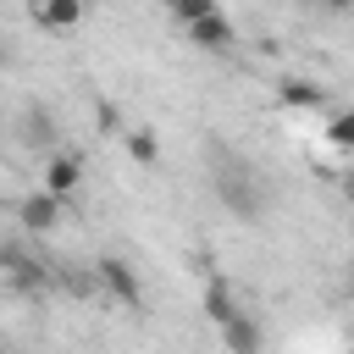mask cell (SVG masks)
<instances>
[{"label":"cell","mask_w":354,"mask_h":354,"mask_svg":"<svg viewBox=\"0 0 354 354\" xmlns=\"http://www.w3.org/2000/svg\"><path fill=\"white\" fill-rule=\"evenodd\" d=\"M210 183H216V199H221V205H227L238 221H254V216L266 210L260 183H254V177H249V171H243L232 155H221V160H216V177H210Z\"/></svg>","instance_id":"6da1fadb"},{"label":"cell","mask_w":354,"mask_h":354,"mask_svg":"<svg viewBox=\"0 0 354 354\" xmlns=\"http://www.w3.org/2000/svg\"><path fill=\"white\" fill-rule=\"evenodd\" d=\"M94 271H100V282L111 288V299H122V304H133V310L144 304V282L133 277V266H127V260H116V254H105V260H100Z\"/></svg>","instance_id":"7a4b0ae2"},{"label":"cell","mask_w":354,"mask_h":354,"mask_svg":"<svg viewBox=\"0 0 354 354\" xmlns=\"http://www.w3.org/2000/svg\"><path fill=\"white\" fill-rule=\"evenodd\" d=\"M83 188V160L77 155H50L44 160V194L50 199H72Z\"/></svg>","instance_id":"3957f363"},{"label":"cell","mask_w":354,"mask_h":354,"mask_svg":"<svg viewBox=\"0 0 354 354\" xmlns=\"http://www.w3.org/2000/svg\"><path fill=\"white\" fill-rule=\"evenodd\" d=\"M17 221H22L28 232H50V227H61V199H50V194L39 188V194H28V199L17 205Z\"/></svg>","instance_id":"277c9868"},{"label":"cell","mask_w":354,"mask_h":354,"mask_svg":"<svg viewBox=\"0 0 354 354\" xmlns=\"http://www.w3.org/2000/svg\"><path fill=\"white\" fill-rule=\"evenodd\" d=\"M221 343H227V354H260L266 348V332H260V321L254 315H232L227 326H221Z\"/></svg>","instance_id":"5b68a950"},{"label":"cell","mask_w":354,"mask_h":354,"mask_svg":"<svg viewBox=\"0 0 354 354\" xmlns=\"http://www.w3.org/2000/svg\"><path fill=\"white\" fill-rule=\"evenodd\" d=\"M28 17H33V28H44V33H66V28L83 22V6H77V0H50V6H33Z\"/></svg>","instance_id":"8992f818"},{"label":"cell","mask_w":354,"mask_h":354,"mask_svg":"<svg viewBox=\"0 0 354 354\" xmlns=\"http://www.w3.org/2000/svg\"><path fill=\"white\" fill-rule=\"evenodd\" d=\"M188 44H199V50H227V44H232V22H227L221 11H210V17H199V22L188 28Z\"/></svg>","instance_id":"52a82bcc"},{"label":"cell","mask_w":354,"mask_h":354,"mask_svg":"<svg viewBox=\"0 0 354 354\" xmlns=\"http://www.w3.org/2000/svg\"><path fill=\"white\" fill-rule=\"evenodd\" d=\"M205 315H210L216 326H227V321L238 315V299H232L227 282H210V288H205Z\"/></svg>","instance_id":"ba28073f"},{"label":"cell","mask_w":354,"mask_h":354,"mask_svg":"<svg viewBox=\"0 0 354 354\" xmlns=\"http://www.w3.org/2000/svg\"><path fill=\"white\" fill-rule=\"evenodd\" d=\"M282 100H288L293 111H315V105H321V88H315L310 77H288V83H282Z\"/></svg>","instance_id":"9c48e42d"},{"label":"cell","mask_w":354,"mask_h":354,"mask_svg":"<svg viewBox=\"0 0 354 354\" xmlns=\"http://www.w3.org/2000/svg\"><path fill=\"white\" fill-rule=\"evenodd\" d=\"M122 144H127V155H133L138 166H155V160H160V144H155V133H149V127H133Z\"/></svg>","instance_id":"30bf717a"},{"label":"cell","mask_w":354,"mask_h":354,"mask_svg":"<svg viewBox=\"0 0 354 354\" xmlns=\"http://www.w3.org/2000/svg\"><path fill=\"white\" fill-rule=\"evenodd\" d=\"M210 11H216L210 0H177V6H171V22H177V28H194V22L210 17Z\"/></svg>","instance_id":"8fae6325"},{"label":"cell","mask_w":354,"mask_h":354,"mask_svg":"<svg viewBox=\"0 0 354 354\" xmlns=\"http://www.w3.org/2000/svg\"><path fill=\"white\" fill-rule=\"evenodd\" d=\"M326 138H332L337 149H348V144H354V116H348V111H337V116H332V127H326Z\"/></svg>","instance_id":"7c38bea8"},{"label":"cell","mask_w":354,"mask_h":354,"mask_svg":"<svg viewBox=\"0 0 354 354\" xmlns=\"http://www.w3.org/2000/svg\"><path fill=\"white\" fill-rule=\"evenodd\" d=\"M0 66H6V44H0Z\"/></svg>","instance_id":"4fadbf2b"}]
</instances>
